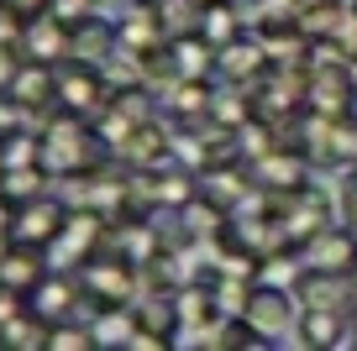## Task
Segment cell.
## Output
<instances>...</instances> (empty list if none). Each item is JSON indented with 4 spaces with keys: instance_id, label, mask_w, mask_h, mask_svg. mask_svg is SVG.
<instances>
[{
    "instance_id": "cell-1",
    "label": "cell",
    "mask_w": 357,
    "mask_h": 351,
    "mask_svg": "<svg viewBox=\"0 0 357 351\" xmlns=\"http://www.w3.org/2000/svg\"><path fill=\"white\" fill-rule=\"evenodd\" d=\"M79 283H84V304L95 309H116V304H132L137 294H142V273H137V263L126 252H95L84 257V273H79Z\"/></svg>"
},
{
    "instance_id": "cell-7",
    "label": "cell",
    "mask_w": 357,
    "mask_h": 351,
    "mask_svg": "<svg viewBox=\"0 0 357 351\" xmlns=\"http://www.w3.org/2000/svg\"><path fill=\"white\" fill-rule=\"evenodd\" d=\"M53 273V257H47V247H32V242H11L6 247V257H0V278L11 288H22V294H32L43 278Z\"/></svg>"
},
{
    "instance_id": "cell-6",
    "label": "cell",
    "mask_w": 357,
    "mask_h": 351,
    "mask_svg": "<svg viewBox=\"0 0 357 351\" xmlns=\"http://www.w3.org/2000/svg\"><path fill=\"white\" fill-rule=\"evenodd\" d=\"M300 257H305V267H321V273H352V263H357V236H352V231L326 226L321 236H310V242L300 247Z\"/></svg>"
},
{
    "instance_id": "cell-8",
    "label": "cell",
    "mask_w": 357,
    "mask_h": 351,
    "mask_svg": "<svg viewBox=\"0 0 357 351\" xmlns=\"http://www.w3.org/2000/svg\"><path fill=\"white\" fill-rule=\"evenodd\" d=\"M22 42L32 47L43 63H53V58H63L68 47H74V26H63V22H26ZM53 68H58V63H53Z\"/></svg>"
},
{
    "instance_id": "cell-4",
    "label": "cell",
    "mask_w": 357,
    "mask_h": 351,
    "mask_svg": "<svg viewBox=\"0 0 357 351\" xmlns=\"http://www.w3.org/2000/svg\"><path fill=\"white\" fill-rule=\"evenodd\" d=\"M79 304H84V283H79L74 273H47L43 283L26 294V309H32L37 320H74L79 315Z\"/></svg>"
},
{
    "instance_id": "cell-15",
    "label": "cell",
    "mask_w": 357,
    "mask_h": 351,
    "mask_svg": "<svg viewBox=\"0 0 357 351\" xmlns=\"http://www.w3.org/2000/svg\"><path fill=\"white\" fill-rule=\"evenodd\" d=\"M200 6H221V0H200Z\"/></svg>"
},
{
    "instance_id": "cell-10",
    "label": "cell",
    "mask_w": 357,
    "mask_h": 351,
    "mask_svg": "<svg viewBox=\"0 0 357 351\" xmlns=\"http://www.w3.org/2000/svg\"><path fill=\"white\" fill-rule=\"evenodd\" d=\"M215 63H221L231 79H252L268 58H263V42H257V37H236V42H226L221 53H215Z\"/></svg>"
},
{
    "instance_id": "cell-11",
    "label": "cell",
    "mask_w": 357,
    "mask_h": 351,
    "mask_svg": "<svg viewBox=\"0 0 357 351\" xmlns=\"http://www.w3.org/2000/svg\"><path fill=\"white\" fill-rule=\"evenodd\" d=\"M200 16H205V26H211V32H200L211 47H221V37H226V42H236V37H242V32H236L242 22H236V11L226 6V0H221V6H200Z\"/></svg>"
},
{
    "instance_id": "cell-3",
    "label": "cell",
    "mask_w": 357,
    "mask_h": 351,
    "mask_svg": "<svg viewBox=\"0 0 357 351\" xmlns=\"http://www.w3.org/2000/svg\"><path fill=\"white\" fill-rule=\"evenodd\" d=\"M68 210L58 205L53 194H37V199H22L11 215V242H32V247H53L58 231H63Z\"/></svg>"
},
{
    "instance_id": "cell-14",
    "label": "cell",
    "mask_w": 357,
    "mask_h": 351,
    "mask_svg": "<svg viewBox=\"0 0 357 351\" xmlns=\"http://www.w3.org/2000/svg\"><path fill=\"white\" fill-rule=\"evenodd\" d=\"M352 346H357V304H352Z\"/></svg>"
},
{
    "instance_id": "cell-5",
    "label": "cell",
    "mask_w": 357,
    "mask_h": 351,
    "mask_svg": "<svg viewBox=\"0 0 357 351\" xmlns=\"http://www.w3.org/2000/svg\"><path fill=\"white\" fill-rule=\"evenodd\" d=\"M294 336H300V346H342V341H352V309H321V304H300Z\"/></svg>"
},
{
    "instance_id": "cell-9",
    "label": "cell",
    "mask_w": 357,
    "mask_h": 351,
    "mask_svg": "<svg viewBox=\"0 0 357 351\" xmlns=\"http://www.w3.org/2000/svg\"><path fill=\"white\" fill-rule=\"evenodd\" d=\"M89 330H95V346H132V336H137V309H126V304L100 309V315L89 320Z\"/></svg>"
},
{
    "instance_id": "cell-12",
    "label": "cell",
    "mask_w": 357,
    "mask_h": 351,
    "mask_svg": "<svg viewBox=\"0 0 357 351\" xmlns=\"http://www.w3.org/2000/svg\"><path fill=\"white\" fill-rule=\"evenodd\" d=\"M11 84H16V53L0 47V89H11Z\"/></svg>"
},
{
    "instance_id": "cell-13",
    "label": "cell",
    "mask_w": 357,
    "mask_h": 351,
    "mask_svg": "<svg viewBox=\"0 0 357 351\" xmlns=\"http://www.w3.org/2000/svg\"><path fill=\"white\" fill-rule=\"evenodd\" d=\"M347 283H352V299H357V263H352V273H347Z\"/></svg>"
},
{
    "instance_id": "cell-2",
    "label": "cell",
    "mask_w": 357,
    "mask_h": 351,
    "mask_svg": "<svg viewBox=\"0 0 357 351\" xmlns=\"http://www.w3.org/2000/svg\"><path fill=\"white\" fill-rule=\"evenodd\" d=\"M300 320V294L294 288H279V283H252L247 294V309H242V325L252 330L257 341H284Z\"/></svg>"
}]
</instances>
